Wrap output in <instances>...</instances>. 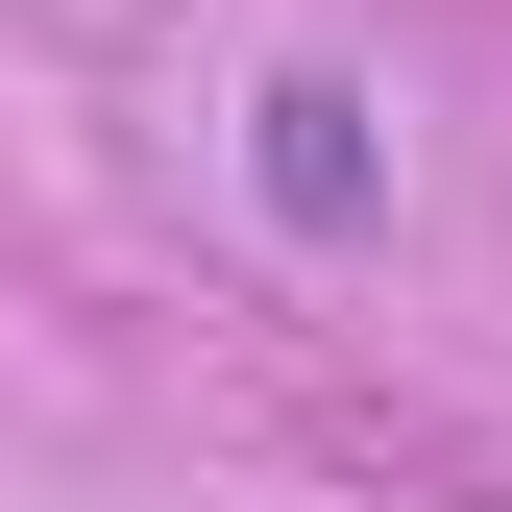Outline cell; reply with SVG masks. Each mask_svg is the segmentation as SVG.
Returning <instances> with one entry per match:
<instances>
[{"mask_svg": "<svg viewBox=\"0 0 512 512\" xmlns=\"http://www.w3.org/2000/svg\"><path fill=\"white\" fill-rule=\"evenodd\" d=\"M244 196H269V244H391V74L366 49H269L244 74Z\"/></svg>", "mask_w": 512, "mask_h": 512, "instance_id": "cell-1", "label": "cell"}]
</instances>
